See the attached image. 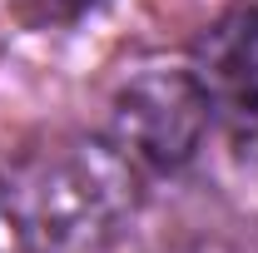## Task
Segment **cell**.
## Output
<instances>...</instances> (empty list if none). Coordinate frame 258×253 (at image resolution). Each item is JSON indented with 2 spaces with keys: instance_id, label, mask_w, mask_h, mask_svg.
Returning <instances> with one entry per match:
<instances>
[{
  "instance_id": "3957f363",
  "label": "cell",
  "mask_w": 258,
  "mask_h": 253,
  "mask_svg": "<svg viewBox=\"0 0 258 253\" xmlns=\"http://www.w3.org/2000/svg\"><path fill=\"white\" fill-rule=\"evenodd\" d=\"M199 65L204 70L194 75L204 80L214 109L224 114L233 144L243 154L258 149V5H238L204 35Z\"/></svg>"
},
{
  "instance_id": "6da1fadb",
  "label": "cell",
  "mask_w": 258,
  "mask_h": 253,
  "mask_svg": "<svg viewBox=\"0 0 258 253\" xmlns=\"http://www.w3.org/2000/svg\"><path fill=\"white\" fill-rule=\"evenodd\" d=\"M134 179L124 154L109 149H70L50 159L25 199L10 194L15 214L30 233L35 253H95L114 238V228L134 204Z\"/></svg>"
},
{
  "instance_id": "5b68a950",
  "label": "cell",
  "mask_w": 258,
  "mask_h": 253,
  "mask_svg": "<svg viewBox=\"0 0 258 253\" xmlns=\"http://www.w3.org/2000/svg\"><path fill=\"white\" fill-rule=\"evenodd\" d=\"M99 0H25L35 20H80L85 10H95Z\"/></svg>"
},
{
  "instance_id": "7a4b0ae2",
  "label": "cell",
  "mask_w": 258,
  "mask_h": 253,
  "mask_svg": "<svg viewBox=\"0 0 258 253\" xmlns=\"http://www.w3.org/2000/svg\"><path fill=\"white\" fill-rule=\"evenodd\" d=\"M214 99L194 70H144L114 95V144L149 169H179L199 154Z\"/></svg>"
},
{
  "instance_id": "277c9868",
  "label": "cell",
  "mask_w": 258,
  "mask_h": 253,
  "mask_svg": "<svg viewBox=\"0 0 258 253\" xmlns=\"http://www.w3.org/2000/svg\"><path fill=\"white\" fill-rule=\"evenodd\" d=\"M0 253H35L30 233H25V223H20V214H15L5 189H0Z\"/></svg>"
}]
</instances>
